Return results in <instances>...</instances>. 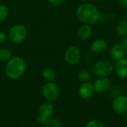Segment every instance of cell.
I'll return each mask as SVG.
<instances>
[{
    "mask_svg": "<svg viewBox=\"0 0 127 127\" xmlns=\"http://www.w3.org/2000/svg\"><path fill=\"white\" fill-rule=\"evenodd\" d=\"M54 112V106L51 102H47L42 104L39 109V116L45 120L51 118Z\"/></svg>",
    "mask_w": 127,
    "mask_h": 127,
    "instance_id": "obj_10",
    "label": "cell"
},
{
    "mask_svg": "<svg viewBox=\"0 0 127 127\" xmlns=\"http://www.w3.org/2000/svg\"><path fill=\"white\" fill-rule=\"evenodd\" d=\"M77 16L78 19L86 25H94L100 19V12L98 9L92 4L86 2L81 4L77 10Z\"/></svg>",
    "mask_w": 127,
    "mask_h": 127,
    "instance_id": "obj_1",
    "label": "cell"
},
{
    "mask_svg": "<svg viewBox=\"0 0 127 127\" xmlns=\"http://www.w3.org/2000/svg\"><path fill=\"white\" fill-rule=\"evenodd\" d=\"M80 1H89V0H80Z\"/></svg>",
    "mask_w": 127,
    "mask_h": 127,
    "instance_id": "obj_26",
    "label": "cell"
},
{
    "mask_svg": "<svg viewBox=\"0 0 127 127\" xmlns=\"http://www.w3.org/2000/svg\"><path fill=\"white\" fill-rule=\"evenodd\" d=\"M26 64L20 57H12L6 63L4 71L7 77L11 80L20 78L25 71Z\"/></svg>",
    "mask_w": 127,
    "mask_h": 127,
    "instance_id": "obj_2",
    "label": "cell"
},
{
    "mask_svg": "<svg viewBox=\"0 0 127 127\" xmlns=\"http://www.w3.org/2000/svg\"><path fill=\"white\" fill-rule=\"evenodd\" d=\"M109 53L112 58L117 61L125 57V50L120 43L112 45Z\"/></svg>",
    "mask_w": 127,
    "mask_h": 127,
    "instance_id": "obj_12",
    "label": "cell"
},
{
    "mask_svg": "<svg viewBox=\"0 0 127 127\" xmlns=\"http://www.w3.org/2000/svg\"><path fill=\"white\" fill-rule=\"evenodd\" d=\"M86 127H106L104 124L99 120H91L87 122Z\"/></svg>",
    "mask_w": 127,
    "mask_h": 127,
    "instance_id": "obj_21",
    "label": "cell"
},
{
    "mask_svg": "<svg viewBox=\"0 0 127 127\" xmlns=\"http://www.w3.org/2000/svg\"><path fill=\"white\" fill-rule=\"evenodd\" d=\"M12 52L6 48H0V61L7 62L12 57Z\"/></svg>",
    "mask_w": 127,
    "mask_h": 127,
    "instance_id": "obj_17",
    "label": "cell"
},
{
    "mask_svg": "<svg viewBox=\"0 0 127 127\" xmlns=\"http://www.w3.org/2000/svg\"><path fill=\"white\" fill-rule=\"evenodd\" d=\"M42 94L48 102H54L59 97V88L54 82H47L42 87Z\"/></svg>",
    "mask_w": 127,
    "mask_h": 127,
    "instance_id": "obj_5",
    "label": "cell"
},
{
    "mask_svg": "<svg viewBox=\"0 0 127 127\" xmlns=\"http://www.w3.org/2000/svg\"></svg>",
    "mask_w": 127,
    "mask_h": 127,
    "instance_id": "obj_28",
    "label": "cell"
},
{
    "mask_svg": "<svg viewBox=\"0 0 127 127\" xmlns=\"http://www.w3.org/2000/svg\"><path fill=\"white\" fill-rule=\"evenodd\" d=\"M28 34L26 28L21 24L13 25L8 32V38L13 43H21L23 42Z\"/></svg>",
    "mask_w": 127,
    "mask_h": 127,
    "instance_id": "obj_4",
    "label": "cell"
},
{
    "mask_svg": "<svg viewBox=\"0 0 127 127\" xmlns=\"http://www.w3.org/2000/svg\"><path fill=\"white\" fill-rule=\"evenodd\" d=\"M120 44L124 47V48L125 50V56L127 57V36H124L121 39Z\"/></svg>",
    "mask_w": 127,
    "mask_h": 127,
    "instance_id": "obj_23",
    "label": "cell"
},
{
    "mask_svg": "<svg viewBox=\"0 0 127 127\" xmlns=\"http://www.w3.org/2000/svg\"><path fill=\"white\" fill-rule=\"evenodd\" d=\"M8 15V9L6 5L0 4V22H3Z\"/></svg>",
    "mask_w": 127,
    "mask_h": 127,
    "instance_id": "obj_20",
    "label": "cell"
},
{
    "mask_svg": "<svg viewBox=\"0 0 127 127\" xmlns=\"http://www.w3.org/2000/svg\"><path fill=\"white\" fill-rule=\"evenodd\" d=\"M92 78V73L87 69H82L78 73V79L83 82H87Z\"/></svg>",
    "mask_w": 127,
    "mask_h": 127,
    "instance_id": "obj_18",
    "label": "cell"
},
{
    "mask_svg": "<svg viewBox=\"0 0 127 127\" xmlns=\"http://www.w3.org/2000/svg\"><path fill=\"white\" fill-rule=\"evenodd\" d=\"M92 35V29L89 25L84 24L81 27H80L77 31V36L82 41L88 40L91 38Z\"/></svg>",
    "mask_w": 127,
    "mask_h": 127,
    "instance_id": "obj_13",
    "label": "cell"
},
{
    "mask_svg": "<svg viewBox=\"0 0 127 127\" xmlns=\"http://www.w3.org/2000/svg\"><path fill=\"white\" fill-rule=\"evenodd\" d=\"M93 85L95 92L104 94L110 89L112 83L108 77H98L95 80Z\"/></svg>",
    "mask_w": 127,
    "mask_h": 127,
    "instance_id": "obj_8",
    "label": "cell"
},
{
    "mask_svg": "<svg viewBox=\"0 0 127 127\" xmlns=\"http://www.w3.org/2000/svg\"><path fill=\"white\" fill-rule=\"evenodd\" d=\"M81 54L80 50L76 46L68 47L64 54V59L65 62L70 65H77L80 60Z\"/></svg>",
    "mask_w": 127,
    "mask_h": 127,
    "instance_id": "obj_6",
    "label": "cell"
},
{
    "mask_svg": "<svg viewBox=\"0 0 127 127\" xmlns=\"http://www.w3.org/2000/svg\"><path fill=\"white\" fill-rule=\"evenodd\" d=\"M48 1V3L50 4H51L52 6L54 7H60L61 6L65 0H47Z\"/></svg>",
    "mask_w": 127,
    "mask_h": 127,
    "instance_id": "obj_22",
    "label": "cell"
},
{
    "mask_svg": "<svg viewBox=\"0 0 127 127\" xmlns=\"http://www.w3.org/2000/svg\"><path fill=\"white\" fill-rule=\"evenodd\" d=\"M95 87L93 83L87 81L83 82L79 87L78 93L81 98L83 99H89L95 94Z\"/></svg>",
    "mask_w": 127,
    "mask_h": 127,
    "instance_id": "obj_9",
    "label": "cell"
},
{
    "mask_svg": "<svg viewBox=\"0 0 127 127\" xmlns=\"http://www.w3.org/2000/svg\"><path fill=\"white\" fill-rule=\"evenodd\" d=\"M113 110L119 115H125L127 113V96L119 95L116 97L112 102Z\"/></svg>",
    "mask_w": 127,
    "mask_h": 127,
    "instance_id": "obj_7",
    "label": "cell"
},
{
    "mask_svg": "<svg viewBox=\"0 0 127 127\" xmlns=\"http://www.w3.org/2000/svg\"><path fill=\"white\" fill-rule=\"evenodd\" d=\"M114 65L109 61L103 60L97 62L93 66V73L98 77H107L114 71Z\"/></svg>",
    "mask_w": 127,
    "mask_h": 127,
    "instance_id": "obj_3",
    "label": "cell"
},
{
    "mask_svg": "<svg viewBox=\"0 0 127 127\" xmlns=\"http://www.w3.org/2000/svg\"><path fill=\"white\" fill-rule=\"evenodd\" d=\"M126 120H127V113L126 114Z\"/></svg>",
    "mask_w": 127,
    "mask_h": 127,
    "instance_id": "obj_27",
    "label": "cell"
},
{
    "mask_svg": "<svg viewBox=\"0 0 127 127\" xmlns=\"http://www.w3.org/2000/svg\"><path fill=\"white\" fill-rule=\"evenodd\" d=\"M117 74L121 78H127V58H122L117 61L115 64Z\"/></svg>",
    "mask_w": 127,
    "mask_h": 127,
    "instance_id": "obj_11",
    "label": "cell"
},
{
    "mask_svg": "<svg viewBox=\"0 0 127 127\" xmlns=\"http://www.w3.org/2000/svg\"><path fill=\"white\" fill-rule=\"evenodd\" d=\"M117 33L121 36H127V19H123L118 22L116 27Z\"/></svg>",
    "mask_w": 127,
    "mask_h": 127,
    "instance_id": "obj_16",
    "label": "cell"
},
{
    "mask_svg": "<svg viewBox=\"0 0 127 127\" xmlns=\"http://www.w3.org/2000/svg\"><path fill=\"white\" fill-rule=\"evenodd\" d=\"M7 39V36L4 32L0 31V44H3Z\"/></svg>",
    "mask_w": 127,
    "mask_h": 127,
    "instance_id": "obj_24",
    "label": "cell"
},
{
    "mask_svg": "<svg viewBox=\"0 0 127 127\" xmlns=\"http://www.w3.org/2000/svg\"><path fill=\"white\" fill-rule=\"evenodd\" d=\"M42 76L47 82H54L56 78V73L52 68L46 67L43 69Z\"/></svg>",
    "mask_w": 127,
    "mask_h": 127,
    "instance_id": "obj_15",
    "label": "cell"
},
{
    "mask_svg": "<svg viewBox=\"0 0 127 127\" xmlns=\"http://www.w3.org/2000/svg\"><path fill=\"white\" fill-rule=\"evenodd\" d=\"M106 42L103 39H98L91 44V51L94 53H101L106 49Z\"/></svg>",
    "mask_w": 127,
    "mask_h": 127,
    "instance_id": "obj_14",
    "label": "cell"
},
{
    "mask_svg": "<svg viewBox=\"0 0 127 127\" xmlns=\"http://www.w3.org/2000/svg\"><path fill=\"white\" fill-rule=\"evenodd\" d=\"M45 127H61V121L55 118H48L45 124Z\"/></svg>",
    "mask_w": 127,
    "mask_h": 127,
    "instance_id": "obj_19",
    "label": "cell"
},
{
    "mask_svg": "<svg viewBox=\"0 0 127 127\" xmlns=\"http://www.w3.org/2000/svg\"><path fill=\"white\" fill-rule=\"evenodd\" d=\"M119 4L124 8H127V0H118Z\"/></svg>",
    "mask_w": 127,
    "mask_h": 127,
    "instance_id": "obj_25",
    "label": "cell"
}]
</instances>
